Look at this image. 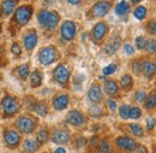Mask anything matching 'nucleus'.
<instances>
[{"label": "nucleus", "instance_id": "obj_29", "mask_svg": "<svg viewBox=\"0 0 156 153\" xmlns=\"http://www.w3.org/2000/svg\"><path fill=\"white\" fill-rule=\"evenodd\" d=\"M98 153H113L112 145L108 140H103L98 144Z\"/></svg>", "mask_w": 156, "mask_h": 153}, {"label": "nucleus", "instance_id": "obj_7", "mask_svg": "<svg viewBox=\"0 0 156 153\" xmlns=\"http://www.w3.org/2000/svg\"><path fill=\"white\" fill-rule=\"evenodd\" d=\"M53 78L59 86L67 88L71 78V71L66 64H59L53 70Z\"/></svg>", "mask_w": 156, "mask_h": 153}, {"label": "nucleus", "instance_id": "obj_8", "mask_svg": "<svg viewBox=\"0 0 156 153\" xmlns=\"http://www.w3.org/2000/svg\"><path fill=\"white\" fill-rule=\"evenodd\" d=\"M112 1H98L96 4L93 5V7L90 9L88 16L93 17V18H101L105 17L109 10L112 9Z\"/></svg>", "mask_w": 156, "mask_h": 153}, {"label": "nucleus", "instance_id": "obj_35", "mask_svg": "<svg viewBox=\"0 0 156 153\" xmlns=\"http://www.w3.org/2000/svg\"><path fill=\"white\" fill-rule=\"evenodd\" d=\"M89 115L94 118H100L102 116V110L98 105H93L90 109H89Z\"/></svg>", "mask_w": 156, "mask_h": 153}, {"label": "nucleus", "instance_id": "obj_31", "mask_svg": "<svg viewBox=\"0 0 156 153\" xmlns=\"http://www.w3.org/2000/svg\"><path fill=\"white\" fill-rule=\"evenodd\" d=\"M133 16L136 17L137 19H144L147 17V9L144 6H138L136 7V10L133 11Z\"/></svg>", "mask_w": 156, "mask_h": 153}, {"label": "nucleus", "instance_id": "obj_25", "mask_svg": "<svg viewBox=\"0 0 156 153\" xmlns=\"http://www.w3.org/2000/svg\"><path fill=\"white\" fill-rule=\"evenodd\" d=\"M120 86H121V88L125 92L131 91L132 87H133V78H132V76L129 75V74L122 75V76L120 77Z\"/></svg>", "mask_w": 156, "mask_h": 153}, {"label": "nucleus", "instance_id": "obj_24", "mask_svg": "<svg viewBox=\"0 0 156 153\" xmlns=\"http://www.w3.org/2000/svg\"><path fill=\"white\" fill-rule=\"evenodd\" d=\"M33 111L35 114L40 115L41 117H46L48 114V106H47V103L44 100H41V101H36L34 107H33Z\"/></svg>", "mask_w": 156, "mask_h": 153}, {"label": "nucleus", "instance_id": "obj_33", "mask_svg": "<svg viewBox=\"0 0 156 153\" xmlns=\"http://www.w3.org/2000/svg\"><path fill=\"white\" fill-rule=\"evenodd\" d=\"M130 110H131V106L130 105H122L120 106L119 109V115L122 119H129L130 118Z\"/></svg>", "mask_w": 156, "mask_h": 153}, {"label": "nucleus", "instance_id": "obj_39", "mask_svg": "<svg viewBox=\"0 0 156 153\" xmlns=\"http://www.w3.org/2000/svg\"><path fill=\"white\" fill-rule=\"evenodd\" d=\"M140 116H142V110L139 107H131V110H130V118L138 119V118H140Z\"/></svg>", "mask_w": 156, "mask_h": 153}, {"label": "nucleus", "instance_id": "obj_36", "mask_svg": "<svg viewBox=\"0 0 156 153\" xmlns=\"http://www.w3.org/2000/svg\"><path fill=\"white\" fill-rule=\"evenodd\" d=\"M145 29H147V32H148L149 34L156 35V19L149 21V22L147 23V25H145Z\"/></svg>", "mask_w": 156, "mask_h": 153}, {"label": "nucleus", "instance_id": "obj_10", "mask_svg": "<svg viewBox=\"0 0 156 153\" xmlns=\"http://www.w3.org/2000/svg\"><path fill=\"white\" fill-rule=\"evenodd\" d=\"M77 34V25L75 22L72 21H65L60 28V35H61V39L66 42L73 40L75 36Z\"/></svg>", "mask_w": 156, "mask_h": 153}, {"label": "nucleus", "instance_id": "obj_34", "mask_svg": "<svg viewBox=\"0 0 156 153\" xmlns=\"http://www.w3.org/2000/svg\"><path fill=\"white\" fill-rule=\"evenodd\" d=\"M22 52H23V50H22V47H20V42L15 41V42L11 45V53H12L16 58H20Z\"/></svg>", "mask_w": 156, "mask_h": 153}, {"label": "nucleus", "instance_id": "obj_20", "mask_svg": "<svg viewBox=\"0 0 156 153\" xmlns=\"http://www.w3.org/2000/svg\"><path fill=\"white\" fill-rule=\"evenodd\" d=\"M105 93L109 96H120V88L118 86V82L114 80H105L103 83Z\"/></svg>", "mask_w": 156, "mask_h": 153}, {"label": "nucleus", "instance_id": "obj_40", "mask_svg": "<svg viewBox=\"0 0 156 153\" xmlns=\"http://www.w3.org/2000/svg\"><path fill=\"white\" fill-rule=\"evenodd\" d=\"M145 98H147V94H145V92L143 89L137 91L136 94H135V100H136L137 103H143L145 100Z\"/></svg>", "mask_w": 156, "mask_h": 153}, {"label": "nucleus", "instance_id": "obj_5", "mask_svg": "<svg viewBox=\"0 0 156 153\" xmlns=\"http://www.w3.org/2000/svg\"><path fill=\"white\" fill-rule=\"evenodd\" d=\"M59 58H60V53H59L58 48L52 45L41 48L39 52V62L43 66H48L55 63Z\"/></svg>", "mask_w": 156, "mask_h": 153}, {"label": "nucleus", "instance_id": "obj_44", "mask_svg": "<svg viewBox=\"0 0 156 153\" xmlns=\"http://www.w3.org/2000/svg\"><path fill=\"white\" fill-rule=\"evenodd\" d=\"M83 80H84V77L80 76V75L75 76V78H73V84H75V86H80L82 82H83Z\"/></svg>", "mask_w": 156, "mask_h": 153}, {"label": "nucleus", "instance_id": "obj_47", "mask_svg": "<svg viewBox=\"0 0 156 153\" xmlns=\"http://www.w3.org/2000/svg\"><path fill=\"white\" fill-rule=\"evenodd\" d=\"M54 153H66V151H65L62 147H59V148H57V150L54 151Z\"/></svg>", "mask_w": 156, "mask_h": 153}, {"label": "nucleus", "instance_id": "obj_12", "mask_svg": "<svg viewBox=\"0 0 156 153\" xmlns=\"http://www.w3.org/2000/svg\"><path fill=\"white\" fill-rule=\"evenodd\" d=\"M136 140H133L130 136H118L115 139V146L121 151H126V152H133L135 148L137 147Z\"/></svg>", "mask_w": 156, "mask_h": 153}, {"label": "nucleus", "instance_id": "obj_28", "mask_svg": "<svg viewBox=\"0 0 156 153\" xmlns=\"http://www.w3.org/2000/svg\"><path fill=\"white\" fill-rule=\"evenodd\" d=\"M48 140H49V133H48V130L47 129H40L39 132H37V134H36V141L42 146V145L47 144Z\"/></svg>", "mask_w": 156, "mask_h": 153}, {"label": "nucleus", "instance_id": "obj_17", "mask_svg": "<svg viewBox=\"0 0 156 153\" xmlns=\"http://www.w3.org/2000/svg\"><path fill=\"white\" fill-rule=\"evenodd\" d=\"M70 98L67 94H58L52 99V106L57 111H62L69 106Z\"/></svg>", "mask_w": 156, "mask_h": 153}, {"label": "nucleus", "instance_id": "obj_3", "mask_svg": "<svg viewBox=\"0 0 156 153\" xmlns=\"http://www.w3.org/2000/svg\"><path fill=\"white\" fill-rule=\"evenodd\" d=\"M39 124V121L35 116L25 114V115H20L17 117L16 122H15V127L16 130L20 134H31L36 130Z\"/></svg>", "mask_w": 156, "mask_h": 153}, {"label": "nucleus", "instance_id": "obj_9", "mask_svg": "<svg viewBox=\"0 0 156 153\" xmlns=\"http://www.w3.org/2000/svg\"><path fill=\"white\" fill-rule=\"evenodd\" d=\"M108 32H109V27H108V24L106 23V22H103V21H101V22H98L95 25H94V28H93V30H91V40L96 43V45H100L105 38L107 36V34H108Z\"/></svg>", "mask_w": 156, "mask_h": 153}, {"label": "nucleus", "instance_id": "obj_22", "mask_svg": "<svg viewBox=\"0 0 156 153\" xmlns=\"http://www.w3.org/2000/svg\"><path fill=\"white\" fill-rule=\"evenodd\" d=\"M41 145L36 141V139H27L22 142L23 152L25 153H36L40 150Z\"/></svg>", "mask_w": 156, "mask_h": 153}, {"label": "nucleus", "instance_id": "obj_4", "mask_svg": "<svg viewBox=\"0 0 156 153\" xmlns=\"http://www.w3.org/2000/svg\"><path fill=\"white\" fill-rule=\"evenodd\" d=\"M0 106L4 118H11L18 115V112L20 111V103L18 98L10 94H6L2 98V100L0 101Z\"/></svg>", "mask_w": 156, "mask_h": 153}, {"label": "nucleus", "instance_id": "obj_46", "mask_svg": "<svg viewBox=\"0 0 156 153\" xmlns=\"http://www.w3.org/2000/svg\"><path fill=\"white\" fill-rule=\"evenodd\" d=\"M85 144H87V140L84 137H79L77 141H76V147H78V148L79 147H83Z\"/></svg>", "mask_w": 156, "mask_h": 153}, {"label": "nucleus", "instance_id": "obj_21", "mask_svg": "<svg viewBox=\"0 0 156 153\" xmlns=\"http://www.w3.org/2000/svg\"><path fill=\"white\" fill-rule=\"evenodd\" d=\"M13 74L20 81H27L28 77L30 76V64L25 63V64H20L18 66H16L13 69Z\"/></svg>", "mask_w": 156, "mask_h": 153}, {"label": "nucleus", "instance_id": "obj_38", "mask_svg": "<svg viewBox=\"0 0 156 153\" xmlns=\"http://www.w3.org/2000/svg\"><path fill=\"white\" fill-rule=\"evenodd\" d=\"M135 43H136V47L138 50H144L145 48V45H147V38L145 36H142V35L140 36H137Z\"/></svg>", "mask_w": 156, "mask_h": 153}, {"label": "nucleus", "instance_id": "obj_41", "mask_svg": "<svg viewBox=\"0 0 156 153\" xmlns=\"http://www.w3.org/2000/svg\"><path fill=\"white\" fill-rule=\"evenodd\" d=\"M155 125H156V119L153 118V117H149L147 119V128H148V130H153L155 128Z\"/></svg>", "mask_w": 156, "mask_h": 153}, {"label": "nucleus", "instance_id": "obj_43", "mask_svg": "<svg viewBox=\"0 0 156 153\" xmlns=\"http://www.w3.org/2000/svg\"><path fill=\"white\" fill-rule=\"evenodd\" d=\"M133 153H148V150H147V147L143 146V145H137V147L135 148Z\"/></svg>", "mask_w": 156, "mask_h": 153}, {"label": "nucleus", "instance_id": "obj_18", "mask_svg": "<svg viewBox=\"0 0 156 153\" xmlns=\"http://www.w3.org/2000/svg\"><path fill=\"white\" fill-rule=\"evenodd\" d=\"M18 1H1L0 2V18L9 17L17 9Z\"/></svg>", "mask_w": 156, "mask_h": 153}, {"label": "nucleus", "instance_id": "obj_6", "mask_svg": "<svg viewBox=\"0 0 156 153\" xmlns=\"http://www.w3.org/2000/svg\"><path fill=\"white\" fill-rule=\"evenodd\" d=\"M4 144L10 150H16L22 145V136L13 128H5L2 132Z\"/></svg>", "mask_w": 156, "mask_h": 153}, {"label": "nucleus", "instance_id": "obj_11", "mask_svg": "<svg viewBox=\"0 0 156 153\" xmlns=\"http://www.w3.org/2000/svg\"><path fill=\"white\" fill-rule=\"evenodd\" d=\"M22 40H23V45H24L25 51L30 53L35 48V46L37 45V41H39L37 32L35 29H29V30L24 32Z\"/></svg>", "mask_w": 156, "mask_h": 153}, {"label": "nucleus", "instance_id": "obj_2", "mask_svg": "<svg viewBox=\"0 0 156 153\" xmlns=\"http://www.w3.org/2000/svg\"><path fill=\"white\" fill-rule=\"evenodd\" d=\"M37 21H39V24L42 27V29L53 32L60 22V15L57 11L42 9L37 12Z\"/></svg>", "mask_w": 156, "mask_h": 153}, {"label": "nucleus", "instance_id": "obj_15", "mask_svg": "<svg viewBox=\"0 0 156 153\" xmlns=\"http://www.w3.org/2000/svg\"><path fill=\"white\" fill-rule=\"evenodd\" d=\"M66 122L73 127H82L85 124V116L79 110H71L66 117Z\"/></svg>", "mask_w": 156, "mask_h": 153}, {"label": "nucleus", "instance_id": "obj_14", "mask_svg": "<svg viewBox=\"0 0 156 153\" xmlns=\"http://www.w3.org/2000/svg\"><path fill=\"white\" fill-rule=\"evenodd\" d=\"M51 140H52V142H54L57 145H66L70 141V134L66 129L58 128V129H54L52 132Z\"/></svg>", "mask_w": 156, "mask_h": 153}, {"label": "nucleus", "instance_id": "obj_23", "mask_svg": "<svg viewBox=\"0 0 156 153\" xmlns=\"http://www.w3.org/2000/svg\"><path fill=\"white\" fill-rule=\"evenodd\" d=\"M30 86L33 88H39L41 87L42 82H43V74L40 71L39 69H35L31 74H30Z\"/></svg>", "mask_w": 156, "mask_h": 153}, {"label": "nucleus", "instance_id": "obj_19", "mask_svg": "<svg viewBox=\"0 0 156 153\" xmlns=\"http://www.w3.org/2000/svg\"><path fill=\"white\" fill-rule=\"evenodd\" d=\"M120 46H121V38H120L119 35H118V36H113V38L111 39V40L105 45L103 51H105V53H107L108 56H112V54H114L118 50H119Z\"/></svg>", "mask_w": 156, "mask_h": 153}, {"label": "nucleus", "instance_id": "obj_45", "mask_svg": "<svg viewBox=\"0 0 156 153\" xmlns=\"http://www.w3.org/2000/svg\"><path fill=\"white\" fill-rule=\"evenodd\" d=\"M107 104H108V107H109V110H111V111H114V110L117 109V103H115L113 99H109Z\"/></svg>", "mask_w": 156, "mask_h": 153}, {"label": "nucleus", "instance_id": "obj_16", "mask_svg": "<svg viewBox=\"0 0 156 153\" xmlns=\"http://www.w3.org/2000/svg\"><path fill=\"white\" fill-rule=\"evenodd\" d=\"M88 98L94 104H100L103 100V92L98 83H93L88 91Z\"/></svg>", "mask_w": 156, "mask_h": 153}, {"label": "nucleus", "instance_id": "obj_48", "mask_svg": "<svg viewBox=\"0 0 156 153\" xmlns=\"http://www.w3.org/2000/svg\"><path fill=\"white\" fill-rule=\"evenodd\" d=\"M69 4L70 5H80L82 2L80 1H69Z\"/></svg>", "mask_w": 156, "mask_h": 153}, {"label": "nucleus", "instance_id": "obj_1", "mask_svg": "<svg viewBox=\"0 0 156 153\" xmlns=\"http://www.w3.org/2000/svg\"><path fill=\"white\" fill-rule=\"evenodd\" d=\"M33 13H34V7L31 5L27 4V5L18 6L13 12V16L11 19V25L15 27L16 30H20V28L25 27L30 22Z\"/></svg>", "mask_w": 156, "mask_h": 153}, {"label": "nucleus", "instance_id": "obj_32", "mask_svg": "<svg viewBox=\"0 0 156 153\" xmlns=\"http://www.w3.org/2000/svg\"><path fill=\"white\" fill-rule=\"evenodd\" d=\"M148 53L153 54L156 53V40L155 39H149L147 40V45H145V48H144Z\"/></svg>", "mask_w": 156, "mask_h": 153}, {"label": "nucleus", "instance_id": "obj_37", "mask_svg": "<svg viewBox=\"0 0 156 153\" xmlns=\"http://www.w3.org/2000/svg\"><path fill=\"white\" fill-rule=\"evenodd\" d=\"M115 71H117V65L115 64H109V65L105 66L103 70H102V73H103L105 76H109V75L114 74Z\"/></svg>", "mask_w": 156, "mask_h": 153}, {"label": "nucleus", "instance_id": "obj_30", "mask_svg": "<svg viewBox=\"0 0 156 153\" xmlns=\"http://www.w3.org/2000/svg\"><path fill=\"white\" fill-rule=\"evenodd\" d=\"M129 128H130V132L135 135V136L142 137V136L144 135V130H143V128H142L138 123H132V124H130V125H129Z\"/></svg>", "mask_w": 156, "mask_h": 153}, {"label": "nucleus", "instance_id": "obj_42", "mask_svg": "<svg viewBox=\"0 0 156 153\" xmlns=\"http://www.w3.org/2000/svg\"><path fill=\"white\" fill-rule=\"evenodd\" d=\"M124 51L127 53V54H130V56H132L133 53H135V48L132 47V45H130V43H125L124 45Z\"/></svg>", "mask_w": 156, "mask_h": 153}, {"label": "nucleus", "instance_id": "obj_27", "mask_svg": "<svg viewBox=\"0 0 156 153\" xmlns=\"http://www.w3.org/2000/svg\"><path fill=\"white\" fill-rule=\"evenodd\" d=\"M145 109L147 110H153L156 107V91H151L144 100Z\"/></svg>", "mask_w": 156, "mask_h": 153}, {"label": "nucleus", "instance_id": "obj_13", "mask_svg": "<svg viewBox=\"0 0 156 153\" xmlns=\"http://www.w3.org/2000/svg\"><path fill=\"white\" fill-rule=\"evenodd\" d=\"M139 75L147 78H151L156 75V63L151 60H140L139 64Z\"/></svg>", "mask_w": 156, "mask_h": 153}, {"label": "nucleus", "instance_id": "obj_26", "mask_svg": "<svg viewBox=\"0 0 156 153\" xmlns=\"http://www.w3.org/2000/svg\"><path fill=\"white\" fill-rule=\"evenodd\" d=\"M130 2H127V1H120V2H118L117 6H115V13H117L118 16H120V17H124V16H126L129 12H130Z\"/></svg>", "mask_w": 156, "mask_h": 153}, {"label": "nucleus", "instance_id": "obj_49", "mask_svg": "<svg viewBox=\"0 0 156 153\" xmlns=\"http://www.w3.org/2000/svg\"><path fill=\"white\" fill-rule=\"evenodd\" d=\"M1 32H2V23H0V38H1Z\"/></svg>", "mask_w": 156, "mask_h": 153}]
</instances>
